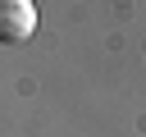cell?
<instances>
[{
    "instance_id": "6da1fadb",
    "label": "cell",
    "mask_w": 146,
    "mask_h": 137,
    "mask_svg": "<svg viewBox=\"0 0 146 137\" xmlns=\"http://www.w3.org/2000/svg\"><path fill=\"white\" fill-rule=\"evenodd\" d=\"M36 5L32 0H0V46H18L36 32Z\"/></svg>"
}]
</instances>
